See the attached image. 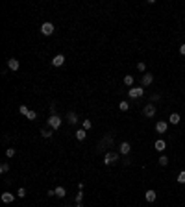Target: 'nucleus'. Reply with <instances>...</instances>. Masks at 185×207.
Returning <instances> with one entry per match:
<instances>
[{
    "instance_id": "nucleus-12",
    "label": "nucleus",
    "mask_w": 185,
    "mask_h": 207,
    "mask_svg": "<svg viewBox=\"0 0 185 207\" xmlns=\"http://www.w3.org/2000/svg\"><path fill=\"white\" fill-rule=\"evenodd\" d=\"M167 128H169V126H167V122H157V124H156V132L165 133V132H167Z\"/></svg>"
},
{
    "instance_id": "nucleus-18",
    "label": "nucleus",
    "mask_w": 185,
    "mask_h": 207,
    "mask_svg": "<svg viewBox=\"0 0 185 207\" xmlns=\"http://www.w3.org/2000/svg\"><path fill=\"white\" fill-rule=\"evenodd\" d=\"M133 81H135V80H133V76H130V74H128V76H124V83H126L128 87H132V85H133Z\"/></svg>"
},
{
    "instance_id": "nucleus-8",
    "label": "nucleus",
    "mask_w": 185,
    "mask_h": 207,
    "mask_svg": "<svg viewBox=\"0 0 185 207\" xmlns=\"http://www.w3.org/2000/svg\"><path fill=\"white\" fill-rule=\"evenodd\" d=\"M152 81H154V76H152V74H143V78H141V83H143V87L152 85Z\"/></svg>"
},
{
    "instance_id": "nucleus-17",
    "label": "nucleus",
    "mask_w": 185,
    "mask_h": 207,
    "mask_svg": "<svg viewBox=\"0 0 185 207\" xmlns=\"http://www.w3.org/2000/svg\"><path fill=\"white\" fill-rule=\"evenodd\" d=\"M85 129H78V132H76V139H78V140H85Z\"/></svg>"
},
{
    "instance_id": "nucleus-13",
    "label": "nucleus",
    "mask_w": 185,
    "mask_h": 207,
    "mask_svg": "<svg viewBox=\"0 0 185 207\" xmlns=\"http://www.w3.org/2000/svg\"><path fill=\"white\" fill-rule=\"evenodd\" d=\"M145 198H146V202H156V191H146V194H145Z\"/></svg>"
},
{
    "instance_id": "nucleus-25",
    "label": "nucleus",
    "mask_w": 185,
    "mask_h": 207,
    "mask_svg": "<svg viewBox=\"0 0 185 207\" xmlns=\"http://www.w3.org/2000/svg\"><path fill=\"white\" fill-rule=\"evenodd\" d=\"M41 135L45 137V139H48V137L52 135V132H50V129H41Z\"/></svg>"
},
{
    "instance_id": "nucleus-19",
    "label": "nucleus",
    "mask_w": 185,
    "mask_h": 207,
    "mask_svg": "<svg viewBox=\"0 0 185 207\" xmlns=\"http://www.w3.org/2000/svg\"><path fill=\"white\" fill-rule=\"evenodd\" d=\"M65 194H67V191H65L63 187H56V196H58V198H63Z\"/></svg>"
},
{
    "instance_id": "nucleus-16",
    "label": "nucleus",
    "mask_w": 185,
    "mask_h": 207,
    "mask_svg": "<svg viewBox=\"0 0 185 207\" xmlns=\"http://www.w3.org/2000/svg\"><path fill=\"white\" fill-rule=\"evenodd\" d=\"M180 120H181V118H180V115H178V113H172V115L169 117V122H170V124H178Z\"/></svg>"
},
{
    "instance_id": "nucleus-11",
    "label": "nucleus",
    "mask_w": 185,
    "mask_h": 207,
    "mask_svg": "<svg viewBox=\"0 0 185 207\" xmlns=\"http://www.w3.org/2000/svg\"><path fill=\"white\" fill-rule=\"evenodd\" d=\"M130 150H132L130 143H122V144H121V154H122V155H128V154H130Z\"/></svg>"
},
{
    "instance_id": "nucleus-4",
    "label": "nucleus",
    "mask_w": 185,
    "mask_h": 207,
    "mask_svg": "<svg viewBox=\"0 0 185 207\" xmlns=\"http://www.w3.org/2000/svg\"><path fill=\"white\" fill-rule=\"evenodd\" d=\"M143 115L145 117H154L156 115V105L154 104H146L145 109H143Z\"/></svg>"
},
{
    "instance_id": "nucleus-10",
    "label": "nucleus",
    "mask_w": 185,
    "mask_h": 207,
    "mask_svg": "<svg viewBox=\"0 0 185 207\" xmlns=\"http://www.w3.org/2000/svg\"><path fill=\"white\" fill-rule=\"evenodd\" d=\"M7 67L11 69V70H19L20 65H19V61H17V59H13V58H11V59H7Z\"/></svg>"
},
{
    "instance_id": "nucleus-1",
    "label": "nucleus",
    "mask_w": 185,
    "mask_h": 207,
    "mask_svg": "<svg viewBox=\"0 0 185 207\" xmlns=\"http://www.w3.org/2000/svg\"><path fill=\"white\" fill-rule=\"evenodd\" d=\"M117 161H118V154H117V152H107V154L104 155V165H107V167L115 165Z\"/></svg>"
},
{
    "instance_id": "nucleus-14",
    "label": "nucleus",
    "mask_w": 185,
    "mask_h": 207,
    "mask_svg": "<svg viewBox=\"0 0 185 207\" xmlns=\"http://www.w3.org/2000/svg\"><path fill=\"white\" fill-rule=\"evenodd\" d=\"M165 146H167V144H165V140H161V139H157V140H156V144H154V148H156L157 152H163V150H165Z\"/></svg>"
},
{
    "instance_id": "nucleus-33",
    "label": "nucleus",
    "mask_w": 185,
    "mask_h": 207,
    "mask_svg": "<svg viewBox=\"0 0 185 207\" xmlns=\"http://www.w3.org/2000/svg\"><path fill=\"white\" fill-rule=\"evenodd\" d=\"M76 207H82V205H80V203H78V205H76Z\"/></svg>"
},
{
    "instance_id": "nucleus-30",
    "label": "nucleus",
    "mask_w": 185,
    "mask_h": 207,
    "mask_svg": "<svg viewBox=\"0 0 185 207\" xmlns=\"http://www.w3.org/2000/svg\"><path fill=\"white\" fill-rule=\"evenodd\" d=\"M137 69H139L141 72H145V70H146V65H145V63H139V65H137Z\"/></svg>"
},
{
    "instance_id": "nucleus-24",
    "label": "nucleus",
    "mask_w": 185,
    "mask_h": 207,
    "mask_svg": "<svg viewBox=\"0 0 185 207\" xmlns=\"http://www.w3.org/2000/svg\"><path fill=\"white\" fill-rule=\"evenodd\" d=\"M26 117H28V120H35V118H37V113H35V111H30Z\"/></svg>"
},
{
    "instance_id": "nucleus-5",
    "label": "nucleus",
    "mask_w": 185,
    "mask_h": 207,
    "mask_svg": "<svg viewBox=\"0 0 185 207\" xmlns=\"http://www.w3.org/2000/svg\"><path fill=\"white\" fill-rule=\"evenodd\" d=\"M52 31H54V24L52 22H45L41 26V34L43 35H52Z\"/></svg>"
},
{
    "instance_id": "nucleus-29",
    "label": "nucleus",
    "mask_w": 185,
    "mask_h": 207,
    "mask_svg": "<svg viewBox=\"0 0 185 207\" xmlns=\"http://www.w3.org/2000/svg\"><path fill=\"white\" fill-rule=\"evenodd\" d=\"M178 181H180V183H185V170H183V172H180V176H178Z\"/></svg>"
},
{
    "instance_id": "nucleus-27",
    "label": "nucleus",
    "mask_w": 185,
    "mask_h": 207,
    "mask_svg": "<svg viewBox=\"0 0 185 207\" xmlns=\"http://www.w3.org/2000/svg\"><path fill=\"white\" fill-rule=\"evenodd\" d=\"M19 111L22 113V115H28V113H30V109H28L26 105H20V107H19Z\"/></svg>"
},
{
    "instance_id": "nucleus-20",
    "label": "nucleus",
    "mask_w": 185,
    "mask_h": 207,
    "mask_svg": "<svg viewBox=\"0 0 185 207\" xmlns=\"http://www.w3.org/2000/svg\"><path fill=\"white\" fill-rule=\"evenodd\" d=\"M93 128V124H91V120H87V118H85V120L82 122V129H85V132H87V129H91Z\"/></svg>"
},
{
    "instance_id": "nucleus-2",
    "label": "nucleus",
    "mask_w": 185,
    "mask_h": 207,
    "mask_svg": "<svg viewBox=\"0 0 185 207\" xmlns=\"http://www.w3.org/2000/svg\"><path fill=\"white\" fill-rule=\"evenodd\" d=\"M128 94H130V98H141L145 94V87H132L128 91Z\"/></svg>"
},
{
    "instance_id": "nucleus-22",
    "label": "nucleus",
    "mask_w": 185,
    "mask_h": 207,
    "mask_svg": "<svg viewBox=\"0 0 185 207\" xmlns=\"http://www.w3.org/2000/svg\"><path fill=\"white\" fill-rule=\"evenodd\" d=\"M118 107H121L122 111H128V109H130V104H128V102H121V104H118Z\"/></svg>"
},
{
    "instance_id": "nucleus-3",
    "label": "nucleus",
    "mask_w": 185,
    "mask_h": 207,
    "mask_svg": "<svg viewBox=\"0 0 185 207\" xmlns=\"http://www.w3.org/2000/svg\"><path fill=\"white\" fill-rule=\"evenodd\" d=\"M48 126H50L52 129H58V128L61 126V118H59L58 115H50V118H48Z\"/></svg>"
},
{
    "instance_id": "nucleus-31",
    "label": "nucleus",
    "mask_w": 185,
    "mask_h": 207,
    "mask_svg": "<svg viewBox=\"0 0 185 207\" xmlns=\"http://www.w3.org/2000/svg\"><path fill=\"white\" fill-rule=\"evenodd\" d=\"M82 198H83V192H78V194H76V202H78V203L82 202Z\"/></svg>"
},
{
    "instance_id": "nucleus-32",
    "label": "nucleus",
    "mask_w": 185,
    "mask_h": 207,
    "mask_svg": "<svg viewBox=\"0 0 185 207\" xmlns=\"http://www.w3.org/2000/svg\"><path fill=\"white\" fill-rule=\"evenodd\" d=\"M180 54H183V56H185V43H183V45L180 46Z\"/></svg>"
},
{
    "instance_id": "nucleus-9",
    "label": "nucleus",
    "mask_w": 185,
    "mask_h": 207,
    "mask_svg": "<svg viewBox=\"0 0 185 207\" xmlns=\"http://www.w3.org/2000/svg\"><path fill=\"white\" fill-rule=\"evenodd\" d=\"M13 200H15V196H13L11 192H4V194H2V202H4V203H11Z\"/></svg>"
},
{
    "instance_id": "nucleus-15",
    "label": "nucleus",
    "mask_w": 185,
    "mask_h": 207,
    "mask_svg": "<svg viewBox=\"0 0 185 207\" xmlns=\"http://www.w3.org/2000/svg\"><path fill=\"white\" fill-rule=\"evenodd\" d=\"M67 120H69L70 124H76V122H78V117H76L74 111H69V113H67Z\"/></svg>"
},
{
    "instance_id": "nucleus-23",
    "label": "nucleus",
    "mask_w": 185,
    "mask_h": 207,
    "mask_svg": "<svg viewBox=\"0 0 185 207\" xmlns=\"http://www.w3.org/2000/svg\"><path fill=\"white\" fill-rule=\"evenodd\" d=\"M9 170V165H7V163H2V165H0V172H2V174H6Z\"/></svg>"
},
{
    "instance_id": "nucleus-26",
    "label": "nucleus",
    "mask_w": 185,
    "mask_h": 207,
    "mask_svg": "<svg viewBox=\"0 0 185 207\" xmlns=\"http://www.w3.org/2000/svg\"><path fill=\"white\" fill-rule=\"evenodd\" d=\"M6 155H7V157H13V155H15V148H7V150H6Z\"/></svg>"
},
{
    "instance_id": "nucleus-6",
    "label": "nucleus",
    "mask_w": 185,
    "mask_h": 207,
    "mask_svg": "<svg viewBox=\"0 0 185 207\" xmlns=\"http://www.w3.org/2000/svg\"><path fill=\"white\" fill-rule=\"evenodd\" d=\"M111 143H113V137H111V135H106V137L102 139V143L98 144V150H100V152H104V150H106V146H109Z\"/></svg>"
},
{
    "instance_id": "nucleus-7",
    "label": "nucleus",
    "mask_w": 185,
    "mask_h": 207,
    "mask_svg": "<svg viewBox=\"0 0 185 207\" xmlns=\"http://www.w3.org/2000/svg\"><path fill=\"white\" fill-rule=\"evenodd\" d=\"M63 63H65V56H63V54H58V56H54V59H52V65H54V67H61Z\"/></svg>"
},
{
    "instance_id": "nucleus-21",
    "label": "nucleus",
    "mask_w": 185,
    "mask_h": 207,
    "mask_svg": "<svg viewBox=\"0 0 185 207\" xmlns=\"http://www.w3.org/2000/svg\"><path fill=\"white\" fill-rule=\"evenodd\" d=\"M159 165H161V167H167V165H169V157H167V155H161V157H159Z\"/></svg>"
},
{
    "instance_id": "nucleus-28",
    "label": "nucleus",
    "mask_w": 185,
    "mask_h": 207,
    "mask_svg": "<svg viewBox=\"0 0 185 207\" xmlns=\"http://www.w3.org/2000/svg\"><path fill=\"white\" fill-rule=\"evenodd\" d=\"M17 196H19V198H24V196H26V189H19V191H17Z\"/></svg>"
}]
</instances>
